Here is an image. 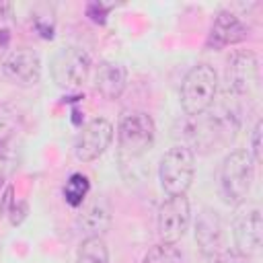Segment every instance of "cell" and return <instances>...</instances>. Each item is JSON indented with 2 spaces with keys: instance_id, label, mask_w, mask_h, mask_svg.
<instances>
[{
  "instance_id": "obj_1",
  "label": "cell",
  "mask_w": 263,
  "mask_h": 263,
  "mask_svg": "<svg viewBox=\"0 0 263 263\" xmlns=\"http://www.w3.org/2000/svg\"><path fill=\"white\" fill-rule=\"evenodd\" d=\"M218 95V74L210 64H197L193 66L183 82H181V109L189 117L203 115L216 101Z\"/></svg>"
},
{
  "instance_id": "obj_2",
  "label": "cell",
  "mask_w": 263,
  "mask_h": 263,
  "mask_svg": "<svg viewBox=\"0 0 263 263\" xmlns=\"http://www.w3.org/2000/svg\"><path fill=\"white\" fill-rule=\"evenodd\" d=\"M255 177V160L247 150L230 152L220 166V193L226 203L240 205L247 201Z\"/></svg>"
},
{
  "instance_id": "obj_3",
  "label": "cell",
  "mask_w": 263,
  "mask_h": 263,
  "mask_svg": "<svg viewBox=\"0 0 263 263\" xmlns=\"http://www.w3.org/2000/svg\"><path fill=\"white\" fill-rule=\"evenodd\" d=\"M195 177V154L191 148L177 144L168 148L158 164V181L162 191L171 195H185Z\"/></svg>"
},
{
  "instance_id": "obj_4",
  "label": "cell",
  "mask_w": 263,
  "mask_h": 263,
  "mask_svg": "<svg viewBox=\"0 0 263 263\" xmlns=\"http://www.w3.org/2000/svg\"><path fill=\"white\" fill-rule=\"evenodd\" d=\"M156 138V125L150 113L146 111H125L117 125V144L123 154L136 158L148 152Z\"/></svg>"
},
{
  "instance_id": "obj_5",
  "label": "cell",
  "mask_w": 263,
  "mask_h": 263,
  "mask_svg": "<svg viewBox=\"0 0 263 263\" xmlns=\"http://www.w3.org/2000/svg\"><path fill=\"white\" fill-rule=\"evenodd\" d=\"M92 68V60L88 55L86 49L70 45V47H62L53 60H51V78L60 88H76L80 86Z\"/></svg>"
},
{
  "instance_id": "obj_6",
  "label": "cell",
  "mask_w": 263,
  "mask_h": 263,
  "mask_svg": "<svg viewBox=\"0 0 263 263\" xmlns=\"http://www.w3.org/2000/svg\"><path fill=\"white\" fill-rule=\"evenodd\" d=\"M232 238L234 249L247 257L261 251L263 245V218L257 203H240L232 218Z\"/></svg>"
},
{
  "instance_id": "obj_7",
  "label": "cell",
  "mask_w": 263,
  "mask_h": 263,
  "mask_svg": "<svg viewBox=\"0 0 263 263\" xmlns=\"http://www.w3.org/2000/svg\"><path fill=\"white\" fill-rule=\"evenodd\" d=\"M191 224V205L185 195H171L166 197L156 216V228L162 242L177 245Z\"/></svg>"
},
{
  "instance_id": "obj_8",
  "label": "cell",
  "mask_w": 263,
  "mask_h": 263,
  "mask_svg": "<svg viewBox=\"0 0 263 263\" xmlns=\"http://www.w3.org/2000/svg\"><path fill=\"white\" fill-rule=\"evenodd\" d=\"M113 140V125L105 117H95L80 127V134L74 142V154L80 162L97 160Z\"/></svg>"
},
{
  "instance_id": "obj_9",
  "label": "cell",
  "mask_w": 263,
  "mask_h": 263,
  "mask_svg": "<svg viewBox=\"0 0 263 263\" xmlns=\"http://www.w3.org/2000/svg\"><path fill=\"white\" fill-rule=\"evenodd\" d=\"M2 74L16 86H35L41 80V58L31 47L10 49L2 60Z\"/></svg>"
},
{
  "instance_id": "obj_10",
  "label": "cell",
  "mask_w": 263,
  "mask_h": 263,
  "mask_svg": "<svg viewBox=\"0 0 263 263\" xmlns=\"http://www.w3.org/2000/svg\"><path fill=\"white\" fill-rule=\"evenodd\" d=\"M226 80L234 95L249 97L259 88V60L251 49H238L228 60Z\"/></svg>"
},
{
  "instance_id": "obj_11",
  "label": "cell",
  "mask_w": 263,
  "mask_h": 263,
  "mask_svg": "<svg viewBox=\"0 0 263 263\" xmlns=\"http://www.w3.org/2000/svg\"><path fill=\"white\" fill-rule=\"evenodd\" d=\"M249 37V27L230 10H220L210 27L205 45L210 49H224L228 45H236Z\"/></svg>"
},
{
  "instance_id": "obj_12",
  "label": "cell",
  "mask_w": 263,
  "mask_h": 263,
  "mask_svg": "<svg viewBox=\"0 0 263 263\" xmlns=\"http://www.w3.org/2000/svg\"><path fill=\"white\" fill-rule=\"evenodd\" d=\"M195 240L205 257H214L224 247V222L212 208H203L195 222Z\"/></svg>"
},
{
  "instance_id": "obj_13",
  "label": "cell",
  "mask_w": 263,
  "mask_h": 263,
  "mask_svg": "<svg viewBox=\"0 0 263 263\" xmlns=\"http://www.w3.org/2000/svg\"><path fill=\"white\" fill-rule=\"evenodd\" d=\"M113 222L111 205L105 197H95L84 203L82 214L78 218V226L86 236H103L109 232Z\"/></svg>"
},
{
  "instance_id": "obj_14",
  "label": "cell",
  "mask_w": 263,
  "mask_h": 263,
  "mask_svg": "<svg viewBox=\"0 0 263 263\" xmlns=\"http://www.w3.org/2000/svg\"><path fill=\"white\" fill-rule=\"evenodd\" d=\"M127 84V70L119 62H101L95 72V88L109 101H115L121 97Z\"/></svg>"
},
{
  "instance_id": "obj_15",
  "label": "cell",
  "mask_w": 263,
  "mask_h": 263,
  "mask_svg": "<svg viewBox=\"0 0 263 263\" xmlns=\"http://www.w3.org/2000/svg\"><path fill=\"white\" fill-rule=\"evenodd\" d=\"M18 132V113L10 105H0V158L8 160L10 144Z\"/></svg>"
},
{
  "instance_id": "obj_16",
  "label": "cell",
  "mask_w": 263,
  "mask_h": 263,
  "mask_svg": "<svg viewBox=\"0 0 263 263\" xmlns=\"http://www.w3.org/2000/svg\"><path fill=\"white\" fill-rule=\"evenodd\" d=\"M76 263H109V249L103 236H86L76 251Z\"/></svg>"
},
{
  "instance_id": "obj_17",
  "label": "cell",
  "mask_w": 263,
  "mask_h": 263,
  "mask_svg": "<svg viewBox=\"0 0 263 263\" xmlns=\"http://www.w3.org/2000/svg\"><path fill=\"white\" fill-rule=\"evenodd\" d=\"M88 191H90L88 177L82 175V173H74V175H70V179H68L66 185H64V199H66L68 205L80 208V205L84 203Z\"/></svg>"
},
{
  "instance_id": "obj_18",
  "label": "cell",
  "mask_w": 263,
  "mask_h": 263,
  "mask_svg": "<svg viewBox=\"0 0 263 263\" xmlns=\"http://www.w3.org/2000/svg\"><path fill=\"white\" fill-rule=\"evenodd\" d=\"M142 263H183L181 251L171 242H158L144 255Z\"/></svg>"
},
{
  "instance_id": "obj_19",
  "label": "cell",
  "mask_w": 263,
  "mask_h": 263,
  "mask_svg": "<svg viewBox=\"0 0 263 263\" xmlns=\"http://www.w3.org/2000/svg\"><path fill=\"white\" fill-rule=\"evenodd\" d=\"M261 134H263V123H261V121H257V123H255V127H253V132H251V150H247L255 162H259V160L263 158Z\"/></svg>"
},
{
  "instance_id": "obj_20",
  "label": "cell",
  "mask_w": 263,
  "mask_h": 263,
  "mask_svg": "<svg viewBox=\"0 0 263 263\" xmlns=\"http://www.w3.org/2000/svg\"><path fill=\"white\" fill-rule=\"evenodd\" d=\"M214 263H251V257L238 253L236 249H226V251H220L216 255Z\"/></svg>"
},
{
  "instance_id": "obj_21",
  "label": "cell",
  "mask_w": 263,
  "mask_h": 263,
  "mask_svg": "<svg viewBox=\"0 0 263 263\" xmlns=\"http://www.w3.org/2000/svg\"><path fill=\"white\" fill-rule=\"evenodd\" d=\"M86 14L90 16V21H95V23L103 25V23L107 21L109 8H107V6L103 4V2H90V4L86 6Z\"/></svg>"
},
{
  "instance_id": "obj_22",
  "label": "cell",
  "mask_w": 263,
  "mask_h": 263,
  "mask_svg": "<svg viewBox=\"0 0 263 263\" xmlns=\"http://www.w3.org/2000/svg\"><path fill=\"white\" fill-rule=\"evenodd\" d=\"M8 214H10V222H12V224H21L23 218L27 216V203H23V201H14Z\"/></svg>"
},
{
  "instance_id": "obj_23",
  "label": "cell",
  "mask_w": 263,
  "mask_h": 263,
  "mask_svg": "<svg viewBox=\"0 0 263 263\" xmlns=\"http://www.w3.org/2000/svg\"><path fill=\"white\" fill-rule=\"evenodd\" d=\"M10 10H12V6L8 2H0V21L6 18V16H10Z\"/></svg>"
}]
</instances>
